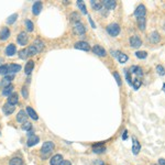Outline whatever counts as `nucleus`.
Returning a JSON list of instances; mask_svg holds the SVG:
<instances>
[{"label":"nucleus","mask_w":165,"mask_h":165,"mask_svg":"<svg viewBox=\"0 0 165 165\" xmlns=\"http://www.w3.org/2000/svg\"><path fill=\"white\" fill-rule=\"evenodd\" d=\"M107 31L111 36H117V35L120 33L119 24H117V23H111V24H109L107 27Z\"/></svg>","instance_id":"1"},{"label":"nucleus","mask_w":165,"mask_h":165,"mask_svg":"<svg viewBox=\"0 0 165 165\" xmlns=\"http://www.w3.org/2000/svg\"><path fill=\"white\" fill-rule=\"evenodd\" d=\"M73 31H74V33H75V34L83 35V34H85L86 29H85V27L83 25V24H81V22H77V23H75V25H74Z\"/></svg>","instance_id":"2"},{"label":"nucleus","mask_w":165,"mask_h":165,"mask_svg":"<svg viewBox=\"0 0 165 165\" xmlns=\"http://www.w3.org/2000/svg\"><path fill=\"white\" fill-rule=\"evenodd\" d=\"M146 13V8L143 6V4H140V6H138L137 7V9H135L134 11V15L137 17V18H144V15H145Z\"/></svg>","instance_id":"3"},{"label":"nucleus","mask_w":165,"mask_h":165,"mask_svg":"<svg viewBox=\"0 0 165 165\" xmlns=\"http://www.w3.org/2000/svg\"><path fill=\"white\" fill-rule=\"evenodd\" d=\"M130 45L132 47H134V49H138V47L142 45V41H141V39L139 38L138 35H133V36L130 38Z\"/></svg>","instance_id":"4"},{"label":"nucleus","mask_w":165,"mask_h":165,"mask_svg":"<svg viewBox=\"0 0 165 165\" xmlns=\"http://www.w3.org/2000/svg\"><path fill=\"white\" fill-rule=\"evenodd\" d=\"M75 49L83 51H89L90 50V46H89L88 43L85 42V41H79V42L75 43Z\"/></svg>","instance_id":"5"},{"label":"nucleus","mask_w":165,"mask_h":165,"mask_svg":"<svg viewBox=\"0 0 165 165\" xmlns=\"http://www.w3.org/2000/svg\"><path fill=\"white\" fill-rule=\"evenodd\" d=\"M17 41H18V43H19L20 45H27V43H28L27 32H21V33L18 35V38H17Z\"/></svg>","instance_id":"6"},{"label":"nucleus","mask_w":165,"mask_h":165,"mask_svg":"<svg viewBox=\"0 0 165 165\" xmlns=\"http://www.w3.org/2000/svg\"><path fill=\"white\" fill-rule=\"evenodd\" d=\"M54 149V143L51 141H47L43 144L42 146V153H50L51 151H53Z\"/></svg>","instance_id":"7"},{"label":"nucleus","mask_w":165,"mask_h":165,"mask_svg":"<svg viewBox=\"0 0 165 165\" xmlns=\"http://www.w3.org/2000/svg\"><path fill=\"white\" fill-rule=\"evenodd\" d=\"M92 52L95 54H97L98 56H105L106 55V50L104 47H101L100 45H95L92 47Z\"/></svg>","instance_id":"8"},{"label":"nucleus","mask_w":165,"mask_h":165,"mask_svg":"<svg viewBox=\"0 0 165 165\" xmlns=\"http://www.w3.org/2000/svg\"><path fill=\"white\" fill-rule=\"evenodd\" d=\"M102 6L106 9H108V10H112V9L116 8L117 4H116V1H113V0H105V1H102Z\"/></svg>","instance_id":"9"},{"label":"nucleus","mask_w":165,"mask_h":165,"mask_svg":"<svg viewBox=\"0 0 165 165\" xmlns=\"http://www.w3.org/2000/svg\"><path fill=\"white\" fill-rule=\"evenodd\" d=\"M62 162H63V156H62L61 154H56V155H54L53 158H51L50 164L51 165H60Z\"/></svg>","instance_id":"10"},{"label":"nucleus","mask_w":165,"mask_h":165,"mask_svg":"<svg viewBox=\"0 0 165 165\" xmlns=\"http://www.w3.org/2000/svg\"><path fill=\"white\" fill-rule=\"evenodd\" d=\"M18 101H19V96H18L17 92L11 94V95L9 96V98H8V104L13 105V106H15V104H18Z\"/></svg>","instance_id":"11"},{"label":"nucleus","mask_w":165,"mask_h":165,"mask_svg":"<svg viewBox=\"0 0 165 165\" xmlns=\"http://www.w3.org/2000/svg\"><path fill=\"white\" fill-rule=\"evenodd\" d=\"M160 34H158V32H156V31H154V32H152L150 34V36H149V40H150V42L152 43H158L160 42Z\"/></svg>","instance_id":"12"},{"label":"nucleus","mask_w":165,"mask_h":165,"mask_svg":"<svg viewBox=\"0 0 165 165\" xmlns=\"http://www.w3.org/2000/svg\"><path fill=\"white\" fill-rule=\"evenodd\" d=\"M27 118H28V116H27V113H25V111H24V110H21V111H19V113H18V116H17V120H18L19 122H21V123L27 122Z\"/></svg>","instance_id":"13"},{"label":"nucleus","mask_w":165,"mask_h":165,"mask_svg":"<svg viewBox=\"0 0 165 165\" xmlns=\"http://www.w3.org/2000/svg\"><path fill=\"white\" fill-rule=\"evenodd\" d=\"M141 150V144L139 143V141L135 138H133V145H132V152L133 154H138Z\"/></svg>","instance_id":"14"},{"label":"nucleus","mask_w":165,"mask_h":165,"mask_svg":"<svg viewBox=\"0 0 165 165\" xmlns=\"http://www.w3.org/2000/svg\"><path fill=\"white\" fill-rule=\"evenodd\" d=\"M39 141H40V139H39V137H36V135H31V137H29V139H28V145L29 146H33L35 145V144H38Z\"/></svg>","instance_id":"15"},{"label":"nucleus","mask_w":165,"mask_h":165,"mask_svg":"<svg viewBox=\"0 0 165 165\" xmlns=\"http://www.w3.org/2000/svg\"><path fill=\"white\" fill-rule=\"evenodd\" d=\"M2 109H4V113H6V115H11L12 112L15 111V106H13V105H10V104H6L4 106V108H2Z\"/></svg>","instance_id":"16"},{"label":"nucleus","mask_w":165,"mask_h":165,"mask_svg":"<svg viewBox=\"0 0 165 165\" xmlns=\"http://www.w3.org/2000/svg\"><path fill=\"white\" fill-rule=\"evenodd\" d=\"M33 46H34L35 50L38 51V53H39V52H41V51L44 49V42L38 39V40H35V41H34V43H33Z\"/></svg>","instance_id":"17"},{"label":"nucleus","mask_w":165,"mask_h":165,"mask_svg":"<svg viewBox=\"0 0 165 165\" xmlns=\"http://www.w3.org/2000/svg\"><path fill=\"white\" fill-rule=\"evenodd\" d=\"M15 52H17V49H15V44H9V45L7 46V49H6V54H7V55H9V56L15 55Z\"/></svg>","instance_id":"18"},{"label":"nucleus","mask_w":165,"mask_h":165,"mask_svg":"<svg viewBox=\"0 0 165 165\" xmlns=\"http://www.w3.org/2000/svg\"><path fill=\"white\" fill-rule=\"evenodd\" d=\"M117 56V58H118V61L120 62V63H126V62L128 61V56L126 55V54L123 53H120V52H116V54H113V56Z\"/></svg>","instance_id":"19"},{"label":"nucleus","mask_w":165,"mask_h":165,"mask_svg":"<svg viewBox=\"0 0 165 165\" xmlns=\"http://www.w3.org/2000/svg\"><path fill=\"white\" fill-rule=\"evenodd\" d=\"M33 68H34V62H33V61H29L27 63V65H25V68H24V71H25V74H27V75H30V74L32 73Z\"/></svg>","instance_id":"20"},{"label":"nucleus","mask_w":165,"mask_h":165,"mask_svg":"<svg viewBox=\"0 0 165 165\" xmlns=\"http://www.w3.org/2000/svg\"><path fill=\"white\" fill-rule=\"evenodd\" d=\"M9 36H10V30L8 28H4L0 31V39L1 40H7Z\"/></svg>","instance_id":"21"},{"label":"nucleus","mask_w":165,"mask_h":165,"mask_svg":"<svg viewBox=\"0 0 165 165\" xmlns=\"http://www.w3.org/2000/svg\"><path fill=\"white\" fill-rule=\"evenodd\" d=\"M42 10V2L41 1H36L34 4H33V13L34 15H39Z\"/></svg>","instance_id":"22"},{"label":"nucleus","mask_w":165,"mask_h":165,"mask_svg":"<svg viewBox=\"0 0 165 165\" xmlns=\"http://www.w3.org/2000/svg\"><path fill=\"white\" fill-rule=\"evenodd\" d=\"M130 71H131V73L135 74V75H137L138 77L142 76V75H143L142 69H141V67H139V66H132V67L130 68Z\"/></svg>","instance_id":"23"},{"label":"nucleus","mask_w":165,"mask_h":165,"mask_svg":"<svg viewBox=\"0 0 165 165\" xmlns=\"http://www.w3.org/2000/svg\"><path fill=\"white\" fill-rule=\"evenodd\" d=\"M92 151L95 152V153H102L106 151V148L104 145H101V144H95V145L92 146Z\"/></svg>","instance_id":"24"},{"label":"nucleus","mask_w":165,"mask_h":165,"mask_svg":"<svg viewBox=\"0 0 165 165\" xmlns=\"http://www.w3.org/2000/svg\"><path fill=\"white\" fill-rule=\"evenodd\" d=\"M27 112H28V116H30L33 120H38L39 119L38 113H36V112H35L31 107H27Z\"/></svg>","instance_id":"25"},{"label":"nucleus","mask_w":165,"mask_h":165,"mask_svg":"<svg viewBox=\"0 0 165 165\" xmlns=\"http://www.w3.org/2000/svg\"><path fill=\"white\" fill-rule=\"evenodd\" d=\"M138 24H139V29L141 31H144L146 28V20L144 18H140V19H138Z\"/></svg>","instance_id":"26"},{"label":"nucleus","mask_w":165,"mask_h":165,"mask_svg":"<svg viewBox=\"0 0 165 165\" xmlns=\"http://www.w3.org/2000/svg\"><path fill=\"white\" fill-rule=\"evenodd\" d=\"M20 69H21V66L17 65V64H12V65L9 66V72H10V73H12V74L18 73Z\"/></svg>","instance_id":"27"},{"label":"nucleus","mask_w":165,"mask_h":165,"mask_svg":"<svg viewBox=\"0 0 165 165\" xmlns=\"http://www.w3.org/2000/svg\"><path fill=\"white\" fill-rule=\"evenodd\" d=\"M12 79H13V75H10V76H6V77L4 78V81H2V83H1V85H4V86L8 87V86L10 85V83H11Z\"/></svg>","instance_id":"28"},{"label":"nucleus","mask_w":165,"mask_h":165,"mask_svg":"<svg viewBox=\"0 0 165 165\" xmlns=\"http://www.w3.org/2000/svg\"><path fill=\"white\" fill-rule=\"evenodd\" d=\"M135 56L140 58V60H144L148 56V53H146L145 51H138V52H135Z\"/></svg>","instance_id":"29"},{"label":"nucleus","mask_w":165,"mask_h":165,"mask_svg":"<svg viewBox=\"0 0 165 165\" xmlns=\"http://www.w3.org/2000/svg\"><path fill=\"white\" fill-rule=\"evenodd\" d=\"M19 56H20V58L25 60V58L29 56V51H28V49H23V50L20 51V52H19Z\"/></svg>","instance_id":"30"},{"label":"nucleus","mask_w":165,"mask_h":165,"mask_svg":"<svg viewBox=\"0 0 165 165\" xmlns=\"http://www.w3.org/2000/svg\"><path fill=\"white\" fill-rule=\"evenodd\" d=\"M12 90H13V86L12 85H9L8 87H6V88L4 89V92H2V94H4V96H10V94L12 92Z\"/></svg>","instance_id":"31"},{"label":"nucleus","mask_w":165,"mask_h":165,"mask_svg":"<svg viewBox=\"0 0 165 165\" xmlns=\"http://www.w3.org/2000/svg\"><path fill=\"white\" fill-rule=\"evenodd\" d=\"M10 165H23V161L20 158H13L10 161Z\"/></svg>","instance_id":"32"},{"label":"nucleus","mask_w":165,"mask_h":165,"mask_svg":"<svg viewBox=\"0 0 165 165\" xmlns=\"http://www.w3.org/2000/svg\"><path fill=\"white\" fill-rule=\"evenodd\" d=\"M90 4H92V7L95 9V10H100L101 7H102V2H96V1H90Z\"/></svg>","instance_id":"33"},{"label":"nucleus","mask_w":165,"mask_h":165,"mask_svg":"<svg viewBox=\"0 0 165 165\" xmlns=\"http://www.w3.org/2000/svg\"><path fill=\"white\" fill-rule=\"evenodd\" d=\"M77 4H78V7H79V9H81V11L84 13V15H86L87 13V10H86V6H85L84 1H77Z\"/></svg>","instance_id":"34"},{"label":"nucleus","mask_w":165,"mask_h":165,"mask_svg":"<svg viewBox=\"0 0 165 165\" xmlns=\"http://www.w3.org/2000/svg\"><path fill=\"white\" fill-rule=\"evenodd\" d=\"M7 73H9V66L8 65L0 66V75H6Z\"/></svg>","instance_id":"35"},{"label":"nucleus","mask_w":165,"mask_h":165,"mask_svg":"<svg viewBox=\"0 0 165 165\" xmlns=\"http://www.w3.org/2000/svg\"><path fill=\"white\" fill-rule=\"evenodd\" d=\"M132 86H133V88H134L135 90H138V89L140 88V86H141V81H140L139 78H135L134 81H132Z\"/></svg>","instance_id":"36"},{"label":"nucleus","mask_w":165,"mask_h":165,"mask_svg":"<svg viewBox=\"0 0 165 165\" xmlns=\"http://www.w3.org/2000/svg\"><path fill=\"white\" fill-rule=\"evenodd\" d=\"M17 18H18V15H17V13H13V15H10V17L8 18L7 23H8V24H12V23H13L15 20H17Z\"/></svg>","instance_id":"37"},{"label":"nucleus","mask_w":165,"mask_h":165,"mask_svg":"<svg viewBox=\"0 0 165 165\" xmlns=\"http://www.w3.org/2000/svg\"><path fill=\"white\" fill-rule=\"evenodd\" d=\"M22 129L24 131H29L32 129V124H31L30 122H24L23 123V126H22Z\"/></svg>","instance_id":"38"},{"label":"nucleus","mask_w":165,"mask_h":165,"mask_svg":"<svg viewBox=\"0 0 165 165\" xmlns=\"http://www.w3.org/2000/svg\"><path fill=\"white\" fill-rule=\"evenodd\" d=\"M156 71H158V74H160L161 76H163L165 74V69H164V67L162 65H158L156 66Z\"/></svg>","instance_id":"39"},{"label":"nucleus","mask_w":165,"mask_h":165,"mask_svg":"<svg viewBox=\"0 0 165 165\" xmlns=\"http://www.w3.org/2000/svg\"><path fill=\"white\" fill-rule=\"evenodd\" d=\"M113 77H115L116 81H117V84L119 85V86H121V84H122V83H121V77H120L119 74L117 73V72H115V73H113Z\"/></svg>","instance_id":"40"},{"label":"nucleus","mask_w":165,"mask_h":165,"mask_svg":"<svg viewBox=\"0 0 165 165\" xmlns=\"http://www.w3.org/2000/svg\"><path fill=\"white\" fill-rule=\"evenodd\" d=\"M28 51H29V55H35V54L38 53V51L35 50V47L33 45H31L29 49H28Z\"/></svg>","instance_id":"41"},{"label":"nucleus","mask_w":165,"mask_h":165,"mask_svg":"<svg viewBox=\"0 0 165 165\" xmlns=\"http://www.w3.org/2000/svg\"><path fill=\"white\" fill-rule=\"evenodd\" d=\"M25 24H27L28 31H30V32H32V31H33V23L31 22L30 20H28L27 22H25Z\"/></svg>","instance_id":"42"},{"label":"nucleus","mask_w":165,"mask_h":165,"mask_svg":"<svg viewBox=\"0 0 165 165\" xmlns=\"http://www.w3.org/2000/svg\"><path fill=\"white\" fill-rule=\"evenodd\" d=\"M126 78H127V81L129 85H132V81H131V77H130V74L128 71H126Z\"/></svg>","instance_id":"43"},{"label":"nucleus","mask_w":165,"mask_h":165,"mask_svg":"<svg viewBox=\"0 0 165 165\" xmlns=\"http://www.w3.org/2000/svg\"><path fill=\"white\" fill-rule=\"evenodd\" d=\"M22 94H23V97H24V98H27L28 95H29V94H28V90H27V88H25V87H24V88L22 89Z\"/></svg>","instance_id":"44"},{"label":"nucleus","mask_w":165,"mask_h":165,"mask_svg":"<svg viewBox=\"0 0 165 165\" xmlns=\"http://www.w3.org/2000/svg\"><path fill=\"white\" fill-rule=\"evenodd\" d=\"M60 165H72V163L69 161H63Z\"/></svg>","instance_id":"45"},{"label":"nucleus","mask_w":165,"mask_h":165,"mask_svg":"<svg viewBox=\"0 0 165 165\" xmlns=\"http://www.w3.org/2000/svg\"><path fill=\"white\" fill-rule=\"evenodd\" d=\"M158 164H160V165H165V160H164V158H161V160L158 161Z\"/></svg>","instance_id":"46"},{"label":"nucleus","mask_w":165,"mask_h":165,"mask_svg":"<svg viewBox=\"0 0 165 165\" xmlns=\"http://www.w3.org/2000/svg\"><path fill=\"white\" fill-rule=\"evenodd\" d=\"M122 138H123V140H126V139L128 138V134H127V130L124 131V133H123V135H122Z\"/></svg>","instance_id":"47"},{"label":"nucleus","mask_w":165,"mask_h":165,"mask_svg":"<svg viewBox=\"0 0 165 165\" xmlns=\"http://www.w3.org/2000/svg\"><path fill=\"white\" fill-rule=\"evenodd\" d=\"M89 21H90V24L92 25V28H95V24H94V22H92V20L90 18H89Z\"/></svg>","instance_id":"48"},{"label":"nucleus","mask_w":165,"mask_h":165,"mask_svg":"<svg viewBox=\"0 0 165 165\" xmlns=\"http://www.w3.org/2000/svg\"><path fill=\"white\" fill-rule=\"evenodd\" d=\"M163 90H164V92H165V84L163 85Z\"/></svg>","instance_id":"49"},{"label":"nucleus","mask_w":165,"mask_h":165,"mask_svg":"<svg viewBox=\"0 0 165 165\" xmlns=\"http://www.w3.org/2000/svg\"><path fill=\"white\" fill-rule=\"evenodd\" d=\"M164 29H165V24H164Z\"/></svg>","instance_id":"50"}]
</instances>
